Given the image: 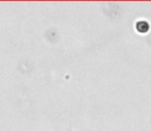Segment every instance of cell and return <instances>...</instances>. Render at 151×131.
Instances as JSON below:
<instances>
[{
  "mask_svg": "<svg viewBox=\"0 0 151 131\" xmlns=\"http://www.w3.org/2000/svg\"><path fill=\"white\" fill-rule=\"evenodd\" d=\"M136 28L139 31L140 33H146L148 30H149V25H148L147 22L145 21H140V22L137 23L136 25Z\"/></svg>",
  "mask_w": 151,
  "mask_h": 131,
  "instance_id": "6da1fadb",
  "label": "cell"
}]
</instances>
